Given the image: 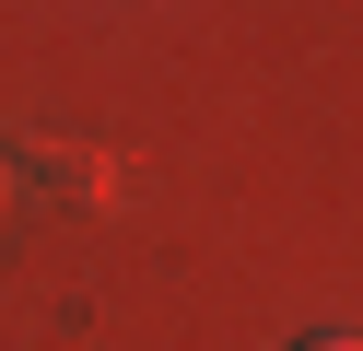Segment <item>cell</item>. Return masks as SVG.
I'll list each match as a JSON object with an SVG mask.
<instances>
[{
    "label": "cell",
    "instance_id": "1",
    "mask_svg": "<svg viewBox=\"0 0 363 351\" xmlns=\"http://www.w3.org/2000/svg\"><path fill=\"white\" fill-rule=\"evenodd\" d=\"M293 351H363V340H352V328H316V340H293Z\"/></svg>",
    "mask_w": 363,
    "mask_h": 351
}]
</instances>
